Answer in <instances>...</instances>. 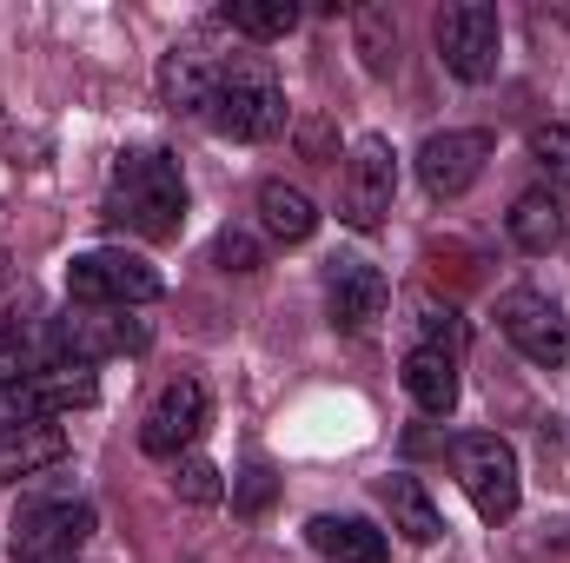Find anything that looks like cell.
<instances>
[{
  "label": "cell",
  "instance_id": "obj_1",
  "mask_svg": "<svg viewBox=\"0 0 570 563\" xmlns=\"http://www.w3.org/2000/svg\"><path fill=\"white\" fill-rule=\"evenodd\" d=\"M107 219L134 239H179L186 226V172L173 152H120L114 186H107Z\"/></svg>",
  "mask_w": 570,
  "mask_h": 563
},
{
  "label": "cell",
  "instance_id": "obj_2",
  "mask_svg": "<svg viewBox=\"0 0 570 563\" xmlns=\"http://www.w3.org/2000/svg\"><path fill=\"white\" fill-rule=\"evenodd\" d=\"M213 134L226 140H279L285 134V87L273 80V67L259 53H226L213 67V93L199 113Z\"/></svg>",
  "mask_w": 570,
  "mask_h": 563
},
{
  "label": "cell",
  "instance_id": "obj_3",
  "mask_svg": "<svg viewBox=\"0 0 570 563\" xmlns=\"http://www.w3.org/2000/svg\"><path fill=\"white\" fill-rule=\"evenodd\" d=\"M67 292H73V305H87V312H127V305H153L166 279H159V266L140 259V253H127V246H100V253H80L73 266H67Z\"/></svg>",
  "mask_w": 570,
  "mask_h": 563
},
{
  "label": "cell",
  "instance_id": "obj_4",
  "mask_svg": "<svg viewBox=\"0 0 570 563\" xmlns=\"http://www.w3.org/2000/svg\"><path fill=\"white\" fill-rule=\"evenodd\" d=\"M431 40H438V60H444L464 87H484V80L498 73V60H504V20H498V7H484V0L444 7V13L431 20Z\"/></svg>",
  "mask_w": 570,
  "mask_h": 563
},
{
  "label": "cell",
  "instance_id": "obj_5",
  "mask_svg": "<svg viewBox=\"0 0 570 563\" xmlns=\"http://www.w3.org/2000/svg\"><path fill=\"white\" fill-rule=\"evenodd\" d=\"M458 484H464V497L478 504V517L484 524H504L511 511H518V497H524V477H518V451L498 437V431H471V437H458Z\"/></svg>",
  "mask_w": 570,
  "mask_h": 563
},
{
  "label": "cell",
  "instance_id": "obj_6",
  "mask_svg": "<svg viewBox=\"0 0 570 563\" xmlns=\"http://www.w3.org/2000/svg\"><path fill=\"white\" fill-rule=\"evenodd\" d=\"M392 199H399V152H392V140L365 134L345 159V179H338V219L352 233H379Z\"/></svg>",
  "mask_w": 570,
  "mask_h": 563
},
{
  "label": "cell",
  "instance_id": "obj_7",
  "mask_svg": "<svg viewBox=\"0 0 570 563\" xmlns=\"http://www.w3.org/2000/svg\"><path fill=\"white\" fill-rule=\"evenodd\" d=\"M94 537V504L80 497H60V504H27L13 517V537H7V557L13 563H73Z\"/></svg>",
  "mask_w": 570,
  "mask_h": 563
},
{
  "label": "cell",
  "instance_id": "obj_8",
  "mask_svg": "<svg viewBox=\"0 0 570 563\" xmlns=\"http://www.w3.org/2000/svg\"><path fill=\"white\" fill-rule=\"evenodd\" d=\"M498 332L531 358V365H544V372H558L570 365V318L558 298H544V292H531V285H518V292H504L498 298Z\"/></svg>",
  "mask_w": 570,
  "mask_h": 563
},
{
  "label": "cell",
  "instance_id": "obj_9",
  "mask_svg": "<svg viewBox=\"0 0 570 563\" xmlns=\"http://www.w3.org/2000/svg\"><path fill=\"white\" fill-rule=\"evenodd\" d=\"M206 424H213L206 385H199V378H173V385H159V398L146 405L140 451L146 457H173V464H179V451H193V444L206 437Z\"/></svg>",
  "mask_w": 570,
  "mask_h": 563
},
{
  "label": "cell",
  "instance_id": "obj_10",
  "mask_svg": "<svg viewBox=\"0 0 570 563\" xmlns=\"http://www.w3.org/2000/svg\"><path fill=\"white\" fill-rule=\"evenodd\" d=\"M498 152V140L484 127H451V134H431L419 146V186L431 199H458L484 179V159Z\"/></svg>",
  "mask_w": 570,
  "mask_h": 563
},
{
  "label": "cell",
  "instance_id": "obj_11",
  "mask_svg": "<svg viewBox=\"0 0 570 563\" xmlns=\"http://www.w3.org/2000/svg\"><path fill=\"white\" fill-rule=\"evenodd\" d=\"M94 398H100L94 365H47V372H33L27 385H13L0 398V424H53L60 412L94 405Z\"/></svg>",
  "mask_w": 570,
  "mask_h": 563
},
{
  "label": "cell",
  "instance_id": "obj_12",
  "mask_svg": "<svg viewBox=\"0 0 570 563\" xmlns=\"http://www.w3.org/2000/svg\"><path fill=\"white\" fill-rule=\"evenodd\" d=\"M385 305H392V285H385L379 266H365V259H332L325 266V312H332V325L372 332L385 318Z\"/></svg>",
  "mask_w": 570,
  "mask_h": 563
},
{
  "label": "cell",
  "instance_id": "obj_13",
  "mask_svg": "<svg viewBox=\"0 0 570 563\" xmlns=\"http://www.w3.org/2000/svg\"><path fill=\"white\" fill-rule=\"evenodd\" d=\"M405 392L425 418H451L458 412V358L438 345H412L405 352Z\"/></svg>",
  "mask_w": 570,
  "mask_h": 563
},
{
  "label": "cell",
  "instance_id": "obj_14",
  "mask_svg": "<svg viewBox=\"0 0 570 563\" xmlns=\"http://www.w3.org/2000/svg\"><path fill=\"white\" fill-rule=\"evenodd\" d=\"M67 457V431L60 424H0V484H20L47 464Z\"/></svg>",
  "mask_w": 570,
  "mask_h": 563
},
{
  "label": "cell",
  "instance_id": "obj_15",
  "mask_svg": "<svg viewBox=\"0 0 570 563\" xmlns=\"http://www.w3.org/2000/svg\"><path fill=\"white\" fill-rule=\"evenodd\" d=\"M213 53L206 47H173L166 60H159V100L173 107V113H206V93H213Z\"/></svg>",
  "mask_w": 570,
  "mask_h": 563
},
{
  "label": "cell",
  "instance_id": "obj_16",
  "mask_svg": "<svg viewBox=\"0 0 570 563\" xmlns=\"http://www.w3.org/2000/svg\"><path fill=\"white\" fill-rule=\"evenodd\" d=\"M305 537H312L318 557H332V563H385L392 557L385 531H372L365 517H312Z\"/></svg>",
  "mask_w": 570,
  "mask_h": 563
},
{
  "label": "cell",
  "instance_id": "obj_17",
  "mask_svg": "<svg viewBox=\"0 0 570 563\" xmlns=\"http://www.w3.org/2000/svg\"><path fill=\"white\" fill-rule=\"evenodd\" d=\"M511 239L524 246V253H558L564 246V199L551 192V186H531V192H518L511 199Z\"/></svg>",
  "mask_w": 570,
  "mask_h": 563
},
{
  "label": "cell",
  "instance_id": "obj_18",
  "mask_svg": "<svg viewBox=\"0 0 570 563\" xmlns=\"http://www.w3.org/2000/svg\"><path fill=\"white\" fill-rule=\"evenodd\" d=\"M259 226H266L279 246H305V239L318 233V206L305 199V186L266 179V186H259Z\"/></svg>",
  "mask_w": 570,
  "mask_h": 563
},
{
  "label": "cell",
  "instance_id": "obj_19",
  "mask_svg": "<svg viewBox=\"0 0 570 563\" xmlns=\"http://www.w3.org/2000/svg\"><path fill=\"white\" fill-rule=\"evenodd\" d=\"M385 511H392V531L405 537V544H438L444 537V517H438V504H431V491L419 477H385Z\"/></svg>",
  "mask_w": 570,
  "mask_h": 563
},
{
  "label": "cell",
  "instance_id": "obj_20",
  "mask_svg": "<svg viewBox=\"0 0 570 563\" xmlns=\"http://www.w3.org/2000/svg\"><path fill=\"white\" fill-rule=\"evenodd\" d=\"M233 33H246V40H279L298 27V7L292 0H226V13H219Z\"/></svg>",
  "mask_w": 570,
  "mask_h": 563
},
{
  "label": "cell",
  "instance_id": "obj_21",
  "mask_svg": "<svg viewBox=\"0 0 570 563\" xmlns=\"http://www.w3.org/2000/svg\"><path fill=\"white\" fill-rule=\"evenodd\" d=\"M53 365V352L40 345V338H27V332H0V398L13 392V385H27L33 372H47Z\"/></svg>",
  "mask_w": 570,
  "mask_h": 563
},
{
  "label": "cell",
  "instance_id": "obj_22",
  "mask_svg": "<svg viewBox=\"0 0 570 563\" xmlns=\"http://www.w3.org/2000/svg\"><path fill=\"white\" fill-rule=\"evenodd\" d=\"M531 159H538V172H544V186L570 199V127H531Z\"/></svg>",
  "mask_w": 570,
  "mask_h": 563
},
{
  "label": "cell",
  "instance_id": "obj_23",
  "mask_svg": "<svg viewBox=\"0 0 570 563\" xmlns=\"http://www.w3.org/2000/svg\"><path fill=\"white\" fill-rule=\"evenodd\" d=\"M358 53H365L372 73H392L399 67V20L385 7H365L358 13Z\"/></svg>",
  "mask_w": 570,
  "mask_h": 563
},
{
  "label": "cell",
  "instance_id": "obj_24",
  "mask_svg": "<svg viewBox=\"0 0 570 563\" xmlns=\"http://www.w3.org/2000/svg\"><path fill=\"white\" fill-rule=\"evenodd\" d=\"M179 497H193V504H219V471L206 464V457H179Z\"/></svg>",
  "mask_w": 570,
  "mask_h": 563
},
{
  "label": "cell",
  "instance_id": "obj_25",
  "mask_svg": "<svg viewBox=\"0 0 570 563\" xmlns=\"http://www.w3.org/2000/svg\"><path fill=\"white\" fill-rule=\"evenodd\" d=\"M419 345H438V352H451V358H458L464 325H458V312H451V305H444V312H438V305H425V338H419Z\"/></svg>",
  "mask_w": 570,
  "mask_h": 563
},
{
  "label": "cell",
  "instance_id": "obj_26",
  "mask_svg": "<svg viewBox=\"0 0 570 563\" xmlns=\"http://www.w3.org/2000/svg\"><path fill=\"white\" fill-rule=\"evenodd\" d=\"M219 266H226V273H253V266H259V246L226 226V233H219Z\"/></svg>",
  "mask_w": 570,
  "mask_h": 563
}]
</instances>
